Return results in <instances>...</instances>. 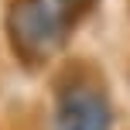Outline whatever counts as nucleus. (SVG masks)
I'll return each instance as SVG.
<instances>
[{
    "instance_id": "3",
    "label": "nucleus",
    "mask_w": 130,
    "mask_h": 130,
    "mask_svg": "<svg viewBox=\"0 0 130 130\" xmlns=\"http://www.w3.org/2000/svg\"><path fill=\"white\" fill-rule=\"evenodd\" d=\"M65 4H69V7H72L75 14H82V10H89V7H96L99 0H65Z\"/></svg>"
},
{
    "instance_id": "2",
    "label": "nucleus",
    "mask_w": 130,
    "mask_h": 130,
    "mask_svg": "<svg viewBox=\"0 0 130 130\" xmlns=\"http://www.w3.org/2000/svg\"><path fill=\"white\" fill-rule=\"evenodd\" d=\"M113 106L106 89L89 75H65L55 89L52 130H110Z\"/></svg>"
},
{
    "instance_id": "1",
    "label": "nucleus",
    "mask_w": 130,
    "mask_h": 130,
    "mask_svg": "<svg viewBox=\"0 0 130 130\" xmlns=\"http://www.w3.org/2000/svg\"><path fill=\"white\" fill-rule=\"evenodd\" d=\"M79 14L65 0H10L7 34L14 52L27 65H45L65 52L75 34Z\"/></svg>"
},
{
    "instance_id": "4",
    "label": "nucleus",
    "mask_w": 130,
    "mask_h": 130,
    "mask_svg": "<svg viewBox=\"0 0 130 130\" xmlns=\"http://www.w3.org/2000/svg\"><path fill=\"white\" fill-rule=\"evenodd\" d=\"M127 7H130V0H127Z\"/></svg>"
}]
</instances>
